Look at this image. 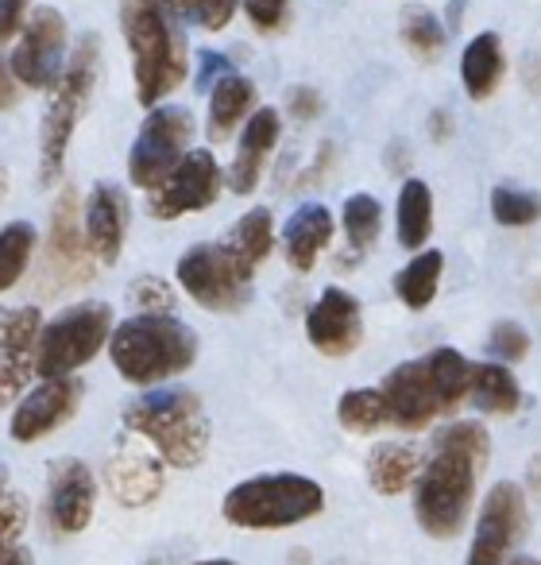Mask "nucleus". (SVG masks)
<instances>
[{
  "label": "nucleus",
  "mask_w": 541,
  "mask_h": 565,
  "mask_svg": "<svg viewBox=\"0 0 541 565\" xmlns=\"http://www.w3.org/2000/svg\"><path fill=\"white\" fill-rule=\"evenodd\" d=\"M251 275H256V267L244 264L225 241L194 244V248L182 252L178 267H174V279H178L182 291L213 315H232V310L248 307Z\"/></svg>",
  "instance_id": "9"
},
{
  "label": "nucleus",
  "mask_w": 541,
  "mask_h": 565,
  "mask_svg": "<svg viewBox=\"0 0 541 565\" xmlns=\"http://www.w3.org/2000/svg\"><path fill=\"white\" fill-rule=\"evenodd\" d=\"M97 71H101V43H97V35H86V40L74 47L71 63L63 66L58 82L51 86V105H47V117H43V132H40L43 186H51V182L63 174L74 128H78L82 113H86V105H89V94H94V86H97Z\"/></svg>",
  "instance_id": "7"
},
{
  "label": "nucleus",
  "mask_w": 541,
  "mask_h": 565,
  "mask_svg": "<svg viewBox=\"0 0 541 565\" xmlns=\"http://www.w3.org/2000/svg\"><path fill=\"white\" fill-rule=\"evenodd\" d=\"M472 361L456 349H433V353L391 369L379 384L391 426L399 430H425L437 418H453L456 407L468 399Z\"/></svg>",
  "instance_id": "2"
},
{
  "label": "nucleus",
  "mask_w": 541,
  "mask_h": 565,
  "mask_svg": "<svg viewBox=\"0 0 541 565\" xmlns=\"http://www.w3.org/2000/svg\"><path fill=\"white\" fill-rule=\"evenodd\" d=\"M487 353L502 364L522 361V356L530 353V333H526L518 322H495L491 333H487Z\"/></svg>",
  "instance_id": "37"
},
{
  "label": "nucleus",
  "mask_w": 541,
  "mask_h": 565,
  "mask_svg": "<svg viewBox=\"0 0 541 565\" xmlns=\"http://www.w3.org/2000/svg\"><path fill=\"white\" fill-rule=\"evenodd\" d=\"M306 338L317 353L348 356L364 341V307L345 287H325L317 302L306 310Z\"/></svg>",
  "instance_id": "16"
},
{
  "label": "nucleus",
  "mask_w": 541,
  "mask_h": 565,
  "mask_svg": "<svg viewBox=\"0 0 541 565\" xmlns=\"http://www.w3.org/2000/svg\"><path fill=\"white\" fill-rule=\"evenodd\" d=\"M402 43H407L418 58L433 63V58L445 51V28H441V20L433 17L430 9L410 4V9L402 12Z\"/></svg>",
  "instance_id": "33"
},
{
  "label": "nucleus",
  "mask_w": 541,
  "mask_h": 565,
  "mask_svg": "<svg viewBox=\"0 0 541 565\" xmlns=\"http://www.w3.org/2000/svg\"><path fill=\"white\" fill-rule=\"evenodd\" d=\"M194 565H240V562H228V557H209V562H194Z\"/></svg>",
  "instance_id": "49"
},
{
  "label": "nucleus",
  "mask_w": 541,
  "mask_h": 565,
  "mask_svg": "<svg viewBox=\"0 0 541 565\" xmlns=\"http://www.w3.org/2000/svg\"><path fill=\"white\" fill-rule=\"evenodd\" d=\"M125 430L148 441L171 469H197L209 457V415L186 387H148L125 407Z\"/></svg>",
  "instance_id": "3"
},
{
  "label": "nucleus",
  "mask_w": 541,
  "mask_h": 565,
  "mask_svg": "<svg viewBox=\"0 0 541 565\" xmlns=\"http://www.w3.org/2000/svg\"><path fill=\"white\" fill-rule=\"evenodd\" d=\"M128 299L140 307V315H171L174 310L171 282H163L159 275H140V279L128 287Z\"/></svg>",
  "instance_id": "36"
},
{
  "label": "nucleus",
  "mask_w": 541,
  "mask_h": 565,
  "mask_svg": "<svg viewBox=\"0 0 541 565\" xmlns=\"http://www.w3.org/2000/svg\"><path fill=\"white\" fill-rule=\"evenodd\" d=\"M530 515H526V495L515 480H499L487 492L476 519V539L468 550V565H510V554L522 542Z\"/></svg>",
  "instance_id": "12"
},
{
  "label": "nucleus",
  "mask_w": 541,
  "mask_h": 565,
  "mask_svg": "<svg viewBox=\"0 0 541 565\" xmlns=\"http://www.w3.org/2000/svg\"><path fill=\"white\" fill-rule=\"evenodd\" d=\"M422 461L425 454L414 441H379L368 454V484L379 495H399L407 488H414Z\"/></svg>",
  "instance_id": "22"
},
{
  "label": "nucleus",
  "mask_w": 541,
  "mask_h": 565,
  "mask_svg": "<svg viewBox=\"0 0 541 565\" xmlns=\"http://www.w3.org/2000/svg\"><path fill=\"white\" fill-rule=\"evenodd\" d=\"M43 330L40 307H12L0 315V356L4 361H35V341Z\"/></svg>",
  "instance_id": "31"
},
{
  "label": "nucleus",
  "mask_w": 541,
  "mask_h": 565,
  "mask_svg": "<svg viewBox=\"0 0 541 565\" xmlns=\"http://www.w3.org/2000/svg\"><path fill=\"white\" fill-rule=\"evenodd\" d=\"M225 244L244 259V264L259 267L267 256H271V248H275V217H271V210H267V205L248 210L232 228H228Z\"/></svg>",
  "instance_id": "28"
},
{
  "label": "nucleus",
  "mask_w": 541,
  "mask_h": 565,
  "mask_svg": "<svg viewBox=\"0 0 541 565\" xmlns=\"http://www.w3.org/2000/svg\"><path fill=\"white\" fill-rule=\"evenodd\" d=\"M491 217L507 228H526L541 221V194L515 186H495L491 190Z\"/></svg>",
  "instance_id": "34"
},
{
  "label": "nucleus",
  "mask_w": 541,
  "mask_h": 565,
  "mask_svg": "<svg viewBox=\"0 0 541 565\" xmlns=\"http://www.w3.org/2000/svg\"><path fill=\"white\" fill-rule=\"evenodd\" d=\"M394 221H399V244L402 248L422 252L425 241H430V233H433V190L425 186L422 179L402 182Z\"/></svg>",
  "instance_id": "26"
},
{
  "label": "nucleus",
  "mask_w": 541,
  "mask_h": 565,
  "mask_svg": "<svg viewBox=\"0 0 541 565\" xmlns=\"http://www.w3.org/2000/svg\"><path fill=\"white\" fill-rule=\"evenodd\" d=\"M82 228H86L89 256L97 264H117L128 236V198L117 182H97L82 210Z\"/></svg>",
  "instance_id": "19"
},
{
  "label": "nucleus",
  "mask_w": 541,
  "mask_h": 565,
  "mask_svg": "<svg viewBox=\"0 0 541 565\" xmlns=\"http://www.w3.org/2000/svg\"><path fill=\"white\" fill-rule=\"evenodd\" d=\"M340 228H345L348 252L364 256L371 244L379 241V228H383V205L371 194H353L340 210Z\"/></svg>",
  "instance_id": "32"
},
{
  "label": "nucleus",
  "mask_w": 541,
  "mask_h": 565,
  "mask_svg": "<svg viewBox=\"0 0 541 565\" xmlns=\"http://www.w3.org/2000/svg\"><path fill=\"white\" fill-rule=\"evenodd\" d=\"M94 508H97V480L89 472V465L78 461V457H58L51 465V484H47L51 531L63 534V539L82 534L94 523Z\"/></svg>",
  "instance_id": "15"
},
{
  "label": "nucleus",
  "mask_w": 541,
  "mask_h": 565,
  "mask_svg": "<svg viewBox=\"0 0 541 565\" xmlns=\"http://www.w3.org/2000/svg\"><path fill=\"white\" fill-rule=\"evenodd\" d=\"M24 12L28 0H0V43H9L24 28Z\"/></svg>",
  "instance_id": "41"
},
{
  "label": "nucleus",
  "mask_w": 541,
  "mask_h": 565,
  "mask_svg": "<svg viewBox=\"0 0 541 565\" xmlns=\"http://www.w3.org/2000/svg\"><path fill=\"white\" fill-rule=\"evenodd\" d=\"M105 484L120 508H151L163 495V457L148 446H120L105 465Z\"/></svg>",
  "instance_id": "18"
},
{
  "label": "nucleus",
  "mask_w": 541,
  "mask_h": 565,
  "mask_svg": "<svg viewBox=\"0 0 541 565\" xmlns=\"http://www.w3.org/2000/svg\"><path fill=\"white\" fill-rule=\"evenodd\" d=\"M24 526H28V500L20 492H4L0 495V554L17 550Z\"/></svg>",
  "instance_id": "38"
},
{
  "label": "nucleus",
  "mask_w": 541,
  "mask_h": 565,
  "mask_svg": "<svg viewBox=\"0 0 541 565\" xmlns=\"http://www.w3.org/2000/svg\"><path fill=\"white\" fill-rule=\"evenodd\" d=\"M112 333V307L109 302H78L63 310L55 322H47L35 341V376H74L82 364H89Z\"/></svg>",
  "instance_id": "8"
},
{
  "label": "nucleus",
  "mask_w": 541,
  "mask_h": 565,
  "mask_svg": "<svg viewBox=\"0 0 541 565\" xmlns=\"http://www.w3.org/2000/svg\"><path fill=\"white\" fill-rule=\"evenodd\" d=\"M174 20H190V24L205 28V32H220L228 20L236 17L240 0H159Z\"/></svg>",
  "instance_id": "35"
},
{
  "label": "nucleus",
  "mask_w": 541,
  "mask_h": 565,
  "mask_svg": "<svg viewBox=\"0 0 541 565\" xmlns=\"http://www.w3.org/2000/svg\"><path fill=\"white\" fill-rule=\"evenodd\" d=\"M194 117L182 105H155L140 125L132 151H128V179L132 186L151 190L171 174V167L190 151Z\"/></svg>",
  "instance_id": "10"
},
{
  "label": "nucleus",
  "mask_w": 541,
  "mask_h": 565,
  "mask_svg": "<svg viewBox=\"0 0 541 565\" xmlns=\"http://www.w3.org/2000/svg\"><path fill=\"white\" fill-rule=\"evenodd\" d=\"M109 356L128 384L155 387L197 361V333L174 315H136L109 333Z\"/></svg>",
  "instance_id": "5"
},
{
  "label": "nucleus",
  "mask_w": 541,
  "mask_h": 565,
  "mask_svg": "<svg viewBox=\"0 0 541 565\" xmlns=\"http://www.w3.org/2000/svg\"><path fill=\"white\" fill-rule=\"evenodd\" d=\"M286 113H291L294 120H314L317 113H322V97H317V89L294 86L291 94H286Z\"/></svg>",
  "instance_id": "40"
},
{
  "label": "nucleus",
  "mask_w": 541,
  "mask_h": 565,
  "mask_svg": "<svg viewBox=\"0 0 541 565\" xmlns=\"http://www.w3.org/2000/svg\"><path fill=\"white\" fill-rule=\"evenodd\" d=\"M468 399L484 415H515L518 403H522V387H518L515 372L502 361H484V364H472Z\"/></svg>",
  "instance_id": "25"
},
{
  "label": "nucleus",
  "mask_w": 541,
  "mask_h": 565,
  "mask_svg": "<svg viewBox=\"0 0 541 565\" xmlns=\"http://www.w3.org/2000/svg\"><path fill=\"white\" fill-rule=\"evenodd\" d=\"M94 275L89 264V244L86 228H82V205L74 190H63L51 210V236H47V279L55 287H74Z\"/></svg>",
  "instance_id": "17"
},
{
  "label": "nucleus",
  "mask_w": 541,
  "mask_h": 565,
  "mask_svg": "<svg viewBox=\"0 0 541 565\" xmlns=\"http://www.w3.org/2000/svg\"><path fill=\"white\" fill-rule=\"evenodd\" d=\"M244 12H248L256 32L271 35L283 32L286 20H291V0H244Z\"/></svg>",
  "instance_id": "39"
},
{
  "label": "nucleus",
  "mask_w": 541,
  "mask_h": 565,
  "mask_svg": "<svg viewBox=\"0 0 541 565\" xmlns=\"http://www.w3.org/2000/svg\"><path fill=\"white\" fill-rule=\"evenodd\" d=\"M510 565H533V562H526V557H518V562H510ZM541 565V562H538Z\"/></svg>",
  "instance_id": "50"
},
{
  "label": "nucleus",
  "mask_w": 541,
  "mask_h": 565,
  "mask_svg": "<svg viewBox=\"0 0 541 565\" xmlns=\"http://www.w3.org/2000/svg\"><path fill=\"white\" fill-rule=\"evenodd\" d=\"M225 174L209 148H194L171 167L159 186L148 190V213L155 221H178L186 213H202L217 202Z\"/></svg>",
  "instance_id": "11"
},
{
  "label": "nucleus",
  "mask_w": 541,
  "mask_h": 565,
  "mask_svg": "<svg viewBox=\"0 0 541 565\" xmlns=\"http://www.w3.org/2000/svg\"><path fill=\"white\" fill-rule=\"evenodd\" d=\"M82 407V384L74 376H51L40 387L24 395L12 411L9 434L20 446H32V441L55 434L58 426H66Z\"/></svg>",
  "instance_id": "14"
},
{
  "label": "nucleus",
  "mask_w": 541,
  "mask_h": 565,
  "mask_svg": "<svg viewBox=\"0 0 541 565\" xmlns=\"http://www.w3.org/2000/svg\"><path fill=\"white\" fill-rule=\"evenodd\" d=\"M337 423L345 426L348 434H376L383 426H391V407H387L383 392L379 387H356V392H345L337 403Z\"/></svg>",
  "instance_id": "30"
},
{
  "label": "nucleus",
  "mask_w": 541,
  "mask_h": 565,
  "mask_svg": "<svg viewBox=\"0 0 541 565\" xmlns=\"http://www.w3.org/2000/svg\"><path fill=\"white\" fill-rule=\"evenodd\" d=\"M120 28L132 51L136 97L143 109H155L186 82V40L159 0H120Z\"/></svg>",
  "instance_id": "4"
},
{
  "label": "nucleus",
  "mask_w": 541,
  "mask_h": 565,
  "mask_svg": "<svg viewBox=\"0 0 541 565\" xmlns=\"http://www.w3.org/2000/svg\"><path fill=\"white\" fill-rule=\"evenodd\" d=\"M507 58H502V40L495 32H479L461 55V82L472 102H487L499 89Z\"/></svg>",
  "instance_id": "23"
},
{
  "label": "nucleus",
  "mask_w": 541,
  "mask_h": 565,
  "mask_svg": "<svg viewBox=\"0 0 541 565\" xmlns=\"http://www.w3.org/2000/svg\"><path fill=\"white\" fill-rule=\"evenodd\" d=\"M256 105V86L244 74H220L209 89V140H228Z\"/></svg>",
  "instance_id": "24"
},
{
  "label": "nucleus",
  "mask_w": 541,
  "mask_h": 565,
  "mask_svg": "<svg viewBox=\"0 0 541 565\" xmlns=\"http://www.w3.org/2000/svg\"><path fill=\"white\" fill-rule=\"evenodd\" d=\"M220 74H228V58L217 55V51H205V55H202V71H197V86L209 89V82H217Z\"/></svg>",
  "instance_id": "42"
},
{
  "label": "nucleus",
  "mask_w": 541,
  "mask_h": 565,
  "mask_svg": "<svg viewBox=\"0 0 541 565\" xmlns=\"http://www.w3.org/2000/svg\"><path fill=\"white\" fill-rule=\"evenodd\" d=\"M279 136H283V120L279 113L267 105V109H251L248 120H244L240 132V148H236L232 171H228V186L232 194H251L259 186V174L267 167V156L275 151Z\"/></svg>",
  "instance_id": "20"
},
{
  "label": "nucleus",
  "mask_w": 541,
  "mask_h": 565,
  "mask_svg": "<svg viewBox=\"0 0 541 565\" xmlns=\"http://www.w3.org/2000/svg\"><path fill=\"white\" fill-rule=\"evenodd\" d=\"M333 244V213L322 202H306L283 225V256L294 271H314L322 252Z\"/></svg>",
  "instance_id": "21"
},
{
  "label": "nucleus",
  "mask_w": 541,
  "mask_h": 565,
  "mask_svg": "<svg viewBox=\"0 0 541 565\" xmlns=\"http://www.w3.org/2000/svg\"><path fill=\"white\" fill-rule=\"evenodd\" d=\"M0 565H32V554L28 550H9V554H0Z\"/></svg>",
  "instance_id": "46"
},
{
  "label": "nucleus",
  "mask_w": 541,
  "mask_h": 565,
  "mask_svg": "<svg viewBox=\"0 0 541 565\" xmlns=\"http://www.w3.org/2000/svg\"><path fill=\"white\" fill-rule=\"evenodd\" d=\"M12 74L28 89H51L66 66V20L55 9H35L20 28V43L9 58Z\"/></svg>",
  "instance_id": "13"
},
{
  "label": "nucleus",
  "mask_w": 541,
  "mask_h": 565,
  "mask_svg": "<svg viewBox=\"0 0 541 565\" xmlns=\"http://www.w3.org/2000/svg\"><path fill=\"white\" fill-rule=\"evenodd\" d=\"M35 244H40V233H35L32 221H12V225L0 228V295H9L24 279L28 264L35 256Z\"/></svg>",
  "instance_id": "29"
},
{
  "label": "nucleus",
  "mask_w": 541,
  "mask_h": 565,
  "mask_svg": "<svg viewBox=\"0 0 541 565\" xmlns=\"http://www.w3.org/2000/svg\"><path fill=\"white\" fill-rule=\"evenodd\" d=\"M20 102V82L12 74L9 58H0V109H12Z\"/></svg>",
  "instance_id": "43"
},
{
  "label": "nucleus",
  "mask_w": 541,
  "mask_h": 565,
  "mask_svg": "<svg viewBox=\"0 0 541 565\" xmlns=\"http://www.w3.org/2000/svg\"><path fill=\"white\" fill-rule=\"evenodd\" d=\"M526 492H530L533 500H541V454L526 465Z\"/></svg>",
  "instance_id": "44"
},
{
  "label": "nucleus",
  "mask_w": 541,
  "mask_h": 565,
  "mask_svg": "<svg viewBox=\"0 0 541 565\" xmlns=\"http://www.w3.org/2000/svg\"><path fill=\"white\" fill-rule=\"evenodd\" d=\"M4 198H9V171L0 167V202H4Z\"/></svg>",
  "instance_id": "47"
},
{
  "label": "nucleus",
  "mask_w": 541,
  "mask_h": 565,
  "mask_svg": "<svg viewBox=\"0 0 541 565\" xmlns=\"http://www.w3.org/2000/svg\"><path fill=\"white\" fill-rule=\"evenodd\" d=\"M325 488L302 472H263L225 495V519L240 531H286L322 515Z\"/></svg>",
  "instance_id": "6"
},
{
  "label": "nucleus",
  "mask_w": 541,
  "mask_h": 565,
  "mask_svg": "<svg viewBox=\"0 0 541 565\" xmlns=\"http://www.w3.org/2000/svg\"><path fill=\"white\" fill-rule=\"evenodd\" d=\"M9 492V469H4V465H0V495Z\"/></svg>",
  "instance_id": "48"
},
{
  "label": "nucleus",
  "mask_w": 541,
  "mask_h": 565,
  "mask_svg": "<svg viewBox=\"0 0 541 565\" xmlns=\"http://www.w3.org/2000/svg\"><path fill=\"white\" fill-rule=\"evenodd\" d=\"M430 128H433V140H448V132H453V125H448V113H433L430 117Z\"/></svg>",
  "instance_id": "45"
},
{
  "label": "nucleus",
  "mask_w": 541,
  "mask_h": 565,
  "mask_svg": "<svg viewBox=\"0 0 541 565\" xmlns=\"http://www.w3.org/2000/svg\"><path fill=\"white\" fill-rule=\"evenodd\" d=\"M441 271H445V256L437 248H425L394 275V295L407 310H425L433 299H437L441 287Z\"/></svg>",
  "instance_id": "27"
},
{
  "label": "nucleus",
  "mask_w": 541,
  "mask_h": 565,
  "mask_svg": "<svg viewBox=\"0 0 541 565\" xmlns=\"http://www.w3.org/2000/svg\"><path fill=\"white\" fill-rule=\"evenodd\" d=\"M487 461H491V438L476 418H456L433 434L430 457L414 480V519L430 539L445 542L461 534Z\"/></svg>",
  "instance_id": "1"
}]
</instances>
